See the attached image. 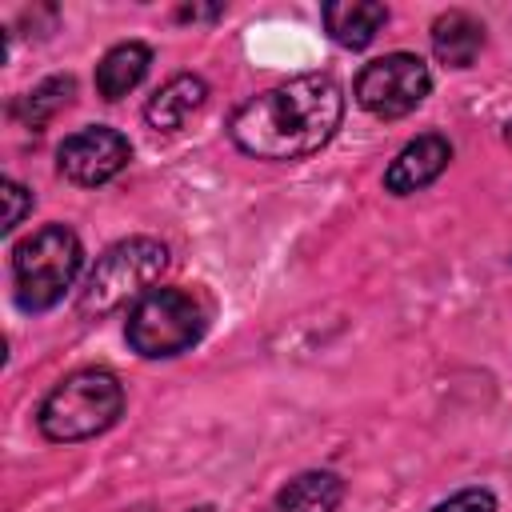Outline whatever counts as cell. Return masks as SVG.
I'll list each match as a JSON object with an SVG mask.
<instances>
[{
	"label": "cell",
	"mask_w": 512,
	"mask_h": 512,
	"mask_svg": "<svg viewBox=\"0 0 512 512\" xmlns=\"http://www.w3.org/2000/svg\"><path fill=\"white\" fill-rule=\"evenodd\" d=\"M132 160V144L112 124H84L56 148V172L76 188H100L116 180Z\"/></svg>",
	"instance_id": "7"
},
{
	"label": "cell",
	"mask_w": 512,
	"mask_h": 512,
	"mask_svg": "<svg viewBox=\"0 0 512 512\" xmlns=\"http://www.w3.org/2000/svg\"><path fill=\"white\" fill-rule=\"evenodd\" d=\"M496 508H500V500H496L492 488H484V484H468V488H460V492L436 500L428 512H496Z\"/></svg>",
	"instance_id": "15"
},
{
	"label": "cell",
	"mask_w": 512,
	"mask_h": 512,
	"mask_svg": "<svg viewBox=\"0 0 512 512\" xmlns=\"http://www.w3.org/2000/svg\"><path fill=\"white\" fill-rule=\"evenodd\" d=\"M344 476L332 468H304L292 480H284L272 496L276 512H336L344 504Z\"/></svg>",
	"instance_id": "13"
},
{
	"label": "cell",
	"mask_w": 512,
	"mask_h": 512,
	"mask_svg": "<svg viewBox=\"0 0 512 512\" xmlns=\"http://www.w3.org/2000/svg\"><path fill=\"white\" fill-rule=\"evenodd\" d=\"M388 16L392 12L380 0H328V4H320V24H324L328 40L348 48V52L368 48L384 32Z\"/></svg>",
	"instance_id": "11"
},
{
	"label": "cell",
	"mask_w": 512,
	"mask_h": 512,
	"mask_svg": "<svg viewBox=\"0 0 512 512\" xmlns=\"http://www.w3.org/2000/svg\"><path fill=\"white\" fill-rule=\"evenodd\" d=\"M32 204H36L32 188H28V184H20L16 176H4V224H0V232H4V236H12V232L24 224V216L32 212Z\"/></svg>",
	"instance_id": "16"
},
{
	"label": "cell",
	"mask_w": 512,
	"mask_h": 512,
	"mask_svg": "<svg viewBox=\"0 0 512 512\" xmlns=\"http://www.w3.org/2000/svg\"><path fill=\"white\" fill-rule=\"evenodd\" d=\"M8 272H12V300L20 312L28 316L52 312L84 272V244L60 220L40 224L36 232L12 244Z\"/></svg>",
	"instance_id": "4"
},
{
	"label": "cell",
	"mask_w": 512,
	"mask_h": 512,
	"mask_svg": "<svg viewBox=\"0 0 512 512\" xmlns=\"http://www.w3.org/2000/svg\"><path fill=\"white\" fill-rule=\"evenodd\" d=\"M344 124V88L332 72L288 76L228 116V140L264 164H296L332 144Z\"/></svg>",
	"instance_id": "1"
},
{
	"label": "cell",
	"mask_w": 512,
	"mask_h": 512,
	"mask_svg": "<svg viewBox=\"0 0 512 512\" xmlns=\"http://www.w3.org/2000/svg\"><path fill=\"white\" fill-rule=\"evenodd\" d=\"M148 68H152V48L144 40H120V44H112L96 60V76H92L96 80V96L108 100V104L124 100L128 92L140 88V80L148 76Z\"/></svg>",
	"instance_id": "12"
},
{
	"label": "cell",
	"mask_w": 512,
	"mask_h": 512,
	"mask_svg": "<svg viewBox=\"0 0 512 512\" xmlns=\"http://www.w3.org/2000/svg\"><path fill=\"white\" fill-rule=\"evenodd\" d=\"M128 392L112 368L88 364L60 376L36 408V428L48 444H84L120 424Z\"/></svg>",
	"instance_id": "2"
},
{
	"label": "cell",
	"mask_w": 512,
	"mask_h": 512,
	"mask_svg": "<svg viewBox=\"0 0 512 512\" xmlns=\"http://www.w3.org/2000/svg\"><path fill=\"white\" fill-rule=\"evenodd\" d=\"M220 16H224V4H180L176 8V20H184V24L188 20L192 24H200V20L208 24V20H220Z\"/></svg>",
	"instance_id": "17"
},
{
	"label": "cell",
	"mask_w": 512,
	"mask_h": 512,
	"mask_svg": "<svg viewBox=\"0 0 512 512\" xmlns=\"http://www.w3.org/2000/svg\"><path fill=\"white\" fill-rule=\"evenodd\" d=\"M352 96L376 120H404L432 96V68L416 52H384L356 72Z\"/></svg>",
	"instance_id": "6"
},
{
	"label": "cell",
	"mask_w": 512,
	"mask_h": 512,
	"mask_svg": "<svg viewBox=\"0 0 512 512\" xmlns=\"http://www.w3.org/2000/svg\"><path fill=\"white\" fill-rule=\"evenodd\" d=\"M208 332V304L180 284H160L128 308L124 340L140 360H172L192 352Z\"/></svg>",
	"instance_id": "5"
},
{
	"label": "cell",
	"mask_w": 512,
	"mask_h": 512,
	"mask_svg": "<svg viewBox=\"0 0 512 512\" xmlns=\"http://www.w3.org/2000/svg\"><path fill=\"white\" fill-rule=\"evenodd\" d=\"M168 264L172 252L156 236H124L108 244L76 288V312L84 320H104L132 308L152 292V284L168 272Z\"/></svg>",
	"instance_id": "3"
},
{
	"label": "cell",
	"mask_w": 512,
	"mask_h": 512,
	"mask_svg": "<svg viewBox=\"0 0 512 512\" xmlns=\"http://www.w3.org/2000/svg\"><path fill=\"white\" fill-rule=\"evenodd\" d=\"M452 140L444 132H420L412 136L384 168V192L392 196H416L428 184H436L452 164Z\"/></svg>",
	"instance_id": "8"
},
{
	"label": "cell",
	"mask_w": 512,
	"mask_h": 512,
	"mask_svg": "<svg viewBox=\"0 0 512 512\" xmlns=\"http://www.w3.org/2000/svg\"><path fill=\"white\" fill-rule=\"evenodd\" d=\"M504 140H508V144H512V120H508V124H504Z\"/></svg>",
	"instance_id": "19"
},
{
	"label": "cell",
	"mask_w": 512,
	"mask_h": 512,
	"mask_svg": "<svg viewBox=\"0 0 512 512\" xmlns=\"http://www.w3.org/2000/svg\"><path fill=\"white\" fill-rule=\"evenodd\" d=\"M428 40H432V56H436L444 68L464 72V68H472V64L480 60V52H484V44H488V28H484V20H480L476 12H468V8H448V12H440V16L432 20Z\"/></svg>",
	"instance_id": "9"
},
{
	"label": "cell",
	"mask_w": 512,
	"mask_h": 512,
	"mask_svg": "<svg viewBox=\"0 0 512 512\" xmlns=\"http://www.w3.org/2000/svg\"><path fill=\"white\" fill-rule=\"evenodd\" d=\"M188 512H216V504H192Z\"/></svg>",
	"instance_id": "18"
},
{
	"label": "cell",
	"mask_w": 512,
	"mask_h": 512,
	"mask_svg": "<svg viewBox=\"0 0 512 512\" xmlns=\"http://www.w3.org/2000/svg\"><path fill=\"white\" fill-rule=\"evenodd\" d=\"M72 96H76V76L72 72H56V76H44L40 84H32L24 96H16L12 108H8V116L16 124L40 132L48 120H56L72 104Z\"/></svg>",
	"instance_id": "14"
},
{
	"label": "cell",
	"mask_w": 512,
	"mask_h": 512,
	"mask_svg": "<svg viewBox=\"0 0 512 512\" xmlns=\"http://www.w3.org/2000/svg\"><path fill=\"white\" fill-rule=\"evenodd\" d=\"M204 100H208V80L200 72H176L144 100V124L160 136L180 132L188 116L204 108Z\"/></svg>",
	"instance_id": "10"
}]
</instances>
